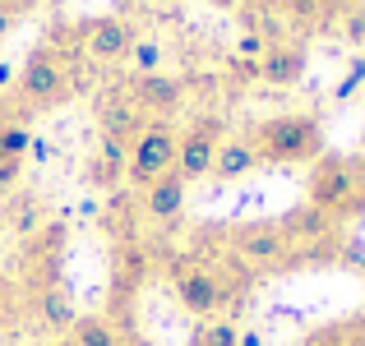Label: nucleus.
I'll list each match as a JSON object with an SVG mask.
<instances>
[{"mask_svg":"<svg viewBox=\"0 0 365 346\" xmlns=\"http://www.w3.org/2000/svg\"><path fill=\"white\" fill-rule=\"evenodd\" d=\"M250 143L264 167H301L324 152V120L314 111H277L250 130Z\"/></svg>","mask_w":365,"mask_h":346,"instance_id":"20e7f679","label":"nucleus"},{"mask_svg":"<svg viewBox=\"0 0 365 346\" xmlns=\"http://www.w3.org/2000/svg\"><path fill=\"white\" fill-rule=\"evenodd\" d=\"M338 268H365V240L356 236H347L342 231V240H338V258H333Z\"/></svg>","mask_w":365,"mask_h":346,"instance_id":"393cba45","label":"nucleus"},{"mask_svg":"<svg viewBox=\"0 0 365 346\" xmlns=\"http://www.w3.org/2000/svg\"><path fill=\"white\" fill-rule=\"evenodd\" d=\"M236 342H241V328L232 319H204L190 332V346H236Z\"/></svg>","mask_w":365,"mask_h":346,"instance_id":"4be33fe9","label":"nucleus"},{"mask_svg":"<svg viewBox=\"0 0 365 346\" xmlns=\"http://www.w3.org/2000/svg\"><path fill=\"white\" fill-rule=\"evenodd\" d=\"M167 282H171V291H176L180 310L204 323V319H222V314L241 300L250 273L232 254H217V258L176 254V258H167Z\"/></svg>","mask_w":365,"mask_h":346,"instance_id":"f257e3e1","label":"nucleus"},{"mask_svg":"<svg viewBox=\"0 0 365 346\" xmlns=\"http://www.w3.org/2000/svg\"><path fill=\"white\" fill-rule=\"evenodd\" d=\"M51 217H46V204L37 194H14L9 199V208H5V226L14 231L19 240H28V236H37Z\"/></svg>","mask_w":365,"mask_h":346,"instance_id":"a211bd4d","label":"nucleus"},{"mask_svg":"<svg viewBox=\"0 0 365 346\" xmlns=\"http://www.w3.org/2000/svg\"><path fill=\"white\" fill-rule=\"evenodd\" d=\"M14 23H19V14H9V9H0V42H5V37L14 33Z\"/></svg>","mask_w":365,"mask_h":346,"instance_id":"c756f323","label":"nucleus"},{"mask_svg":"<svg viewBox=\"0 0 365 346\" xmlns=\"http://www.w3.org/2000/svg\"><path fill=\"white\" fill-rule=\"evenodd\" d=\"M264 51H268L264 33H241V37H236V56H241V61H259Z\"/></svg>","mask_w":365,"mask_h":346,"instance_id":"cd10ccee","label":"nucleus"},{"mask_svg":"<svg viewBox=\"0 0 365 346\" xmlns=\"http://www.w3.org/2000/svg\"><path fill=\"white\" fill-rule=\"evenodd\" d=\"M264 162H259V152H255V143H250V134H227L222 139V148H217V157H213V171L208 176L217 180V185H232V180H245L250 171H259Z\"/></svg>","mask_w":365,"mask_h":346,"instance_id":"dca6fc26","label":"nucleus"},{"mask_svg":"<svg viewBox=\"0 0 365 346\" xmlns=\"http://www.w3.org/2000/svg\"><path fill=\"white\" fill-rule=\"evenodd\" d=\"M125 346H158V342H148V337H139V332H125Z\"/></svg>","mask_w":365,"mask_h":346,"instance_id":"72a5a7b5","label":"nucleus"},{"mask_svg":"<svg viewBox=\"0 0 365 346\" xmlns=\"http://www.w3.org/2000/svg\"><path fill=\"white\" fill-rule=\"evenodd\" d=\"M208 5H213V9H236L241 0H208Z\"/></svg>","mask_w":365,"mask_h":346,"instance_id":"c9c22d12","label":"nucleus"},{"mask_svg":"<svg viewBox=\"0 0 365 346\" xmlns=\"http://www.w3.org/2000/svg\"><path fill=\"white\" fill-rule=\"evenodd\" d=\"M24 319H28L24 282H19V277H5V273H0V332H14Z\"/></svg>","mask_w":365,"mask_h":346,"instance_id":"aec40b11","label":"nucleus"},{"mask_svg":"<svg viewBox=\"0 0 365 346\" xmlns=\"http://www.w3.org/2000/svg\"><path fill=\"white\" fill-rule=\"evenodd\" d=\"M130 65H134V74H162V70H167V46H162L158 37H139V33H134Z\"/></svg>","mask_w":365,"mask_h":346,"instance_id":"412c9836","label":"nucleus"},{"mask_svg":"<svg viewBox=\"0 0 365 346\" xmlns=\"http://www.w3.org/2000/svg\"><path fill=\"white\" fill-rule=\"evenodd\" d=\"M305 70H310V56L301 42H273L259 56V83H268V88H296Z\"/></svg>","mask_w":365,"mask_h":346,"instance_id":"2eb2a0df","label":"nucleus"},{"mask_svg":"<svg viewBox=\"0 0 365 346\" xmlns=\"http://www.w3.org/2000/svg\"><path fill=\"white\" fill-rule=\"evenodd\" d=\"M351 346H365V319H356V332H351Z\"/></svg>","mask_w":365,"mask_h":346,"instance_id":"f704fd0d","label":"nucleus"},{"mask_svg":"<svg viewBox=\"0 0 365 346\" xmlns=\"http://www.w3.org/2000/svg\"><path fill=\"white\" fill-rule=\"evenodd\" d=\"M351 332H356V319H333L319 323L301 337V346H351Z\"/></svg>","mask_w":365,"mask_h":346,"instance_id":"5701e85b","label":"nucleus"},{"mask_svg":"<svg viewBox=\"0 0 365 346\" xmlns=\"http://www.w3.org/2000/svg\"><path fill=\"white\" fill-rule=\"evenodd\" d=\"M176 120H148L143 125V134L130 143V167H125V185L130 189H148L158 176H167V171H176Z\"/></svg>","mask_w":365,"mask_h":346,"instance_id":"0eeeda50","label":"nucleus"},{"mask_svg":"<svg viewBox=\"0 0 365 346\" xmlns=\"http://www.w3.org/2000/svg\"><path fill=\"white\" fill-rule=\"evenodd\" d=\"M46 346H74V342H70V337H51Z\"/></svg>","mask_w":365,"mask_h":346,"instance_id":"e433bc0d","label":"nucleus"},{"mask_svg":"<svg viewBox=\"0 0 365 346\" xmlns=\"http://www.w3.org/2000/svg\"><path fill=\"white\" fill-rule=\"evenodd\" d=\"M158 5H176V0H158Z\"/></svg>","mask_w":365,"mask_h":346,"instance_id":"4c0bfd02","label":"nucleus"},{"mask_svg":"<svg viewBox=\"0 0 365 346\" xmlns=\"http://www.w3.org/2000/svg\"><path fill=\"white\" fill-rule=\"evenodd\" d=\"M37 0H0V9H9V14H24V9H33Z\"/></svg>","mask_w":365,"mask_h":346,"instance_id":"7c9ffc66","label":"nucleus"},{"mask_svg":"<svg viewBox=\"0 0 365 346\" xmlns=\"http://www.w3.org/2000/svg\"><path fill=\"white\" fill-rule=\"evenodd\" d=\"M19 180H24V157H9V162H0V194L19 189Z\"/></svg>","mask_w":365,"mask_h":346,"instance_id":"c85d7f7f","label":"nucleus"},{"mask_svg":"<svg viewBox=\"0 0 365 346\" xmlns=\"http://www.w3.org/2000/svg\"><path fill=\"white\" fill-rule=\"evenodd\" d=\"M227 254L245 268L250 277L255 273H292L296 249L287 240V231L277 217H250V222H232L227 226Z\"/></svg>","mask_w":365,"mask_h":346,"instance_id":"39448f33","label":"nucleus"},{"mask_svg":"<svg viewBox=\"0 0 365 346\" xmlns=\"http://www.w3.org/2000/svg\"><path fill=\"white\" fill-rule=\"evenodd\" d=\"M125 93L148 120H176V111L190 102V79L180 74H130L125 79Z\"/></svg>","mask_w":365,"mask_h":346,"instance_id":"1a4fd4ad","label":"nucleus"},{"mask_svg":"<svg viewBox=\"0 0 365 346\" xmlns=\"http://www.w3.org/2000/svg\"><path fill=\"white\" fill-rule=\"evenodd\" d=\"M28 295V314H33V323L46 332V337H65V332L74 328V319H79V305H74L70 286L65 282H51V286H33Z\"/></svg>","mask_w":365,"mask_h":346,"instance_id":"f8f14e48","label":"nucleus"},{"mask_svg":"<svg viewBox=\"0 0 365 346\" xmlns=\"http://www.w3.org/2000/svg\"><path fill=\"white\" fill-rule=\"evenodd\" d=\"M342 37H347L351 46H365V5H356V9L342 14Z\"/></svg>","mask_w":365,"mask_h":346,"instance_id":"a878e982","label":"nucleus"},{"mask_svg":"<svg viewBox=\"0 0 365 346\" xmlns=\"http://www.w3.org/2000/svg\"><path fill=\"white\" fill-rule=\"evenodd\" d=\"M305 204L329 213L333 222H351L365 217V162L347 157V152H329L310 162V180H305Z\"/></svg>","mask_w":365,"mask_h":346,"instance_id":"7ed1b4c3","label":"nucleus"},{"mask_svg":"<svg viewBox=\"0 0 365 346\" xmlns=\"http://www.w3.org/2000/svg\"><path fill=\"white\" fill-rule=\"evenodd\" d=\"M365 83V61H356L347 74H342V83L333 88V102H347V98H356V88Z\"/></svg>","mask_w":365,"mask_h":346,"instance_id":"bb28decb","label":"nucleus"},{"mask_svg":"<svg viewBox=\"0 0 365 346\" xmlns=\"http://www.w3.org/2000/svg\"><path fill=\"white\" fill-rule=\"evenodd\" d=\"M185 194H190V185L176 176V171L158 176V180H153V185L139 194V213H143V222H158V226L180 222V213H185Z\"/></svg>","mask_w":365,"mask_h":346,"instance_id":"ddd939ff","label":"nucleus"},{"mask_svg":"<svg viewBox=\"0 0 365 346\" xmlns=\"http://www.w3.org/2000/svg\"><path fill=\"white\" fill-rule=\"evenodd\" d=\"M125 167H130V148L98 134L88 162H83V180H88L93 189H102V194H116V189L125 185Z\"/></svg>","mask_w":365,"mask_h":346,"instance_id":"4468645a","label":"nucleus"},{"mask_svg":"<svg viewBox=\"0 0 365 346\" xmlns=\"http://www.w3.org/2000/svg\"><path fill=\"white\" fill-rule=\"evenodd\" d=\"M79 46H83V61H93V65H125L130 61V46H134V28L120 14L83 19Z\"/></svg>","mask_w":365,"mask_h":346,"instance_id":"9b49d317","label":"nucleus"},{"mask_svg":"<svg viewBox=\"0 0 365 346\" xmlns=\"http://www.w3.org/2000/svg\"><path fill=\"white\" fill-rule=\"evenodd\" d=\"M65 337L74 346H125V328L111 319V314H79Z\"/></svg>","mask_w":365,"mask_h":346,"instance_id":"f3484780","label":"nucleus"},{"mask_svg":"<svg viewBox=\"0 0 365 346\" xmlns=\"http://www.w3.org/2000/svg\"><path fill=\"white\" fill-rule=\"evenodd\" d=\"M227 134H232V130H227V120L217 111H199V115H190V120L180 125V139H176V176L185 180V185L208 180L213 157H217V148H222Z\"/></svg>","mask_w":365,"mask_h":346,"instance_id":"423d86ee","label":"nucleus"},{"mask_svg":"<svg viewBox=\"0 0 365 346\" xmlns=\"http://www.w3.org/2000/svg\"><path fill=\"white\" fill-rule=\"evenodd\" d=\"M5 88H14V65L0 61V93H5Z\"/></svg>","mask_w":365,"mask_h":346,"instance_id":"2f4dec72","label":"nucleus"},{"mask_svg":"<svg viewBox=\"0 0 365 346\" xmlns=\"http://www.w3.org/2000/svg\"><path fill=\"white\" fill-rule=\"evenodd\" d=\"M148 273H153V254H148V245H139V240H120L116 245V254H111V286H107V310L102 314H111V319L120 323V314L130 310L134 300H139V291H143V282H148Z\"/></svg>","mask_w":365,"mask_h":346,"instance_id":"6e6552de","label":"nucleus"},{"mask_svg":"<svg viewBox=\"0 0 365 346\" xmlns=\"http://www.w3.org/2000/svg\"><path fill=\"white\" fill-rule=\"evenodd\" d=\"M236 346H264V332H255V328H245V332H241V342H236Z\"/></svg>","mask_w":365,"mask_h":346,"instance_id":"473e14b6","label":"nucleus"},{"mask_svg":"<svg viewBox=\"0 0 365 346\" xmlns=\"http://www.w3.org/2000/svg\"><path fill=\"white\" fill-rule=\"evenodd\" d=\"M93 120H98V134H102V139H116V143L130 148V143L143 134L148 115L130 102L125 83H111V88H98V93H93Z\"/></svg>","mask_w":365,"mask_h":346,"instance_id":"9d476101","label":"nucleus"},{"mask_svg":"<svg viewBox=\"0 0 365 346\" xmlns=\"http://www.w3.org/2000/svg\"><path fill=\"white\" fill-rule=\"evenodd\" d=\"M282 14H287V23L314 28V23L329 19V5H324V0H282Z\"/></svg>","mask_w":365,"mask_h":346,"instance_id":"b1692460","label":"nucleus"},{"mask_svg":"<svg viewBox=\"0 0 365 346\" xmlns=\"http://www.w3.org/2000/svg\"><path fill=\"white\" fill-rule=\"evenodd\" d=\"M74 88H79V65L61 61L51 46L37 42L33 51L24 56V65L14 70L9 98H14V111L24 115V120H33V115H42V111L65 107V102L74 98Z\"/></svg>","mask_w":365,"mask_h":346,"instance_id":"f03ea898","label":"nucleus"},{"mask_svg":"<svg viewBox=\"0 0 365 346\" xmlns=\"http://www.w3.org/2000/svg\"><path fill=\"white\" fill-rule=\"evenodd\" d=\"M28 148H33V125L14 107H0V162L28 157Z\"/></svg>","mask_w":365,"mask_h":346,"instance_id":"6ab92c4d","label":"nucleus"}]
</instances>
